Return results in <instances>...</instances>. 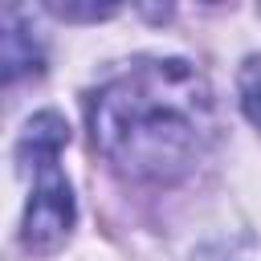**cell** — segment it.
<instances>
[{"instance_id":"1","label":"cell","mask_w":261,"mask_h":261,"mask_svg":"<svg viewBox=\"0 0 261 261\" xmlns=\"http://www.w3.org/2000/svg\"><path fill=\"white\" fill-rule=\"evenodd\" d=\"M98 155L130 179H179L216 130L208 77L184 57H143L102 82L90 102Z\"/></svg>"},{"instance_id":"2","label":"cell","mask_w":261,"mask_h":261,"mask_svg":"<svg viewBox=\"0 0 261 261\" xmlns=\"http://www.w3.org/2000/svg\"><path fill=\"white\" fill-rule=\"evenodd\" d=\"M65 143H69V126L53 110L33 114L20 135V159H29L37 171L33 196L24 208V224H20V241L29 253H41V257L53 253L73 228V192H69L65 175L57 171V155Z\"/></svg>"},{"instance_id":"3","label":"cell","mask_w":261,"mask_h":261,"mask_svg":"<svg viewBox=\"0 0 261 261\" xmlns=\"http://www.w3.org/2000/svg\"><path fill=\"white\" fill-rule=\"evenodd\" d=\"M0 61H4V82H16L20 73H37L41 69V45L16 24V12H4V45H0Z\"/></svg>"},{"instance_id":"4","label":"cell","mask_w":261,"mask_h":261,"mask_svg":"<svg viewBox=\"0 0 261 261\" xmlns=\"http://www.w3.org/2000/svg\"><path fill=\"white\" fill-rule=\"evenodd\" d=\"M241 106L261 126V57H249L241 69Z\"/></svg>"},{"instance_id":"5","label":"cell","mask_w":261,"mask_h":261,"mask_svg":"<svg viewBox=\"0 0 261 261\" xmlns=\"http://www.w3.org/2000/svg\"><path fill=\"white\" fill-rule=\"evenodd\" d=\"M49 12L65 20H98V16H114L118 4H49Z\"/></svg>"}]
</instances>
